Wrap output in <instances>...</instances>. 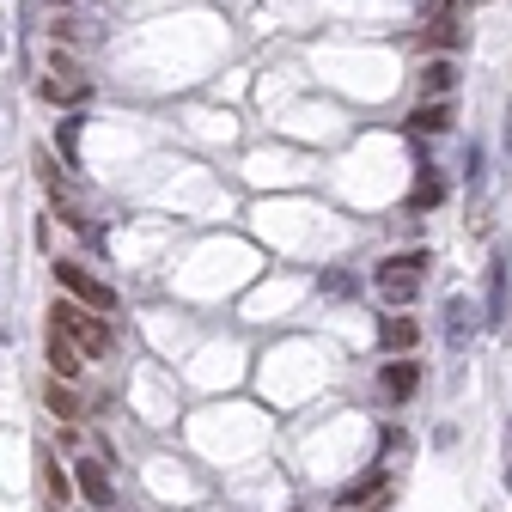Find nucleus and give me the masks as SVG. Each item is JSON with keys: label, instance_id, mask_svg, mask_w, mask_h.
I'll return each instance as SVG.
<instances>
[{"label": "nucleus", "instance_id": "15", "mask_svg": "<svg viewBox=\"0 0 512 512\" xmlns=\"http://www.w3.org/2000/svg\"><path fill=\"white\" fill-rule=\"evenodd\" d=\"M378 488H384V470H366V476H354V482L342 488V506H360V500L378 494Z\"/></svg>", "mask_w": 512, "mask_h": 512}, {"label": "nucleus", "instance_id": "13", "mask_svg": "<svg viewBox=\"0 0 512 512\" xmlns=\"http://www.w3.org/2000/svg\"><path fill=\"white\" fill-rule=\"evenodd\" d=\"M49 366H55L61 378H80V348H74L68 336H55V342H49Z\"/></svg>", "mask_w": 512, "mask_h": 512}, {"label": "nucleus", "instance_id": "16", "mask_svg": "<svg viewBox=\"0 0 512 512\" xmlns=\"http://www.w3.org/2000/svg\"><path fill=\"white\" fill-rule=\"evenodd\" d=\"M55 147H61V159H68V165H80V116H68V122L55 128Z\"/></svg>", "mask_w": 512, "mask_h": 512}, {"label": "nucleus", "instance_id": "18", "mask_svg": "<svg viewBox=\"0 0 512 512\" xmlns=\"http://www.w3.org/2000/svg\"><path fill=\"white\" fill-rule=\"evenodd\" d=\"M49 409H55V415H68V421L80 415V403H74V391H61V384H55V391H49Z\"/></svg>", "mask_w": 512, "mask_h": 512}, {"label": "nucleus", "instance_id": "14", "mask_svg": "<svg viewBox=\"0 0 512 512\" xmlns=\"http://www.w3.org/2000/svg\"><path fill=\"white\" fill-rule=\"evenodd\" d=\"M439 196H445L439 177H433V171H421V183L409 189V208H415V214H421V208H439Z\"/></svg>", "mask_w": 512, "mask_h": 512}, {"label": "nucleus", "instance_id": "11", "mask_svg": "<svg viewBox=\"0 0 512 512\" xmlns=\"http://www.w3.org/2000/svg\"><path fill=\"white\" fill-rule=\"evenodd\" d=\"M452 86H458V68H452V61H427V68H421V92H427V98H452Z\"/></svg>", "mask_w": 512, "mask_h": 512}, {"label": "nucleus", "instance_id": "7", "mask_svg": "<svg viewBox=\"0 0 512 512\" xmlns=\"http://www.w3.org/2000/svg\"><path fill=\"white\" fill-rule=\"evenodd\" d=\"M415 342H421V324H415V317H403V311L378 324V348H384V354H409Z\"/></svg>", "mask_w": 512, "mask_h": 512}, {"label": "nucleus", "instance_id": "10", "mask_svg": "<svg viewBox=\"0 0 512 512\" xmlns=\"http://www.w3.org/2000/svg\"><path fill=\"white\" fill-rule=\"evenodd\" d=\"M92 92V80H80V74H49L43 80V98H55V104H80Z\"/></svg>", "mask_w": 512, "mask_h": 512}, {"label": "nucleus", "instance_id": "9", "mask_svg": "<svg viewBox=\"0 0 512 512\" xmlns=\"http://www.w3.org/2000/svg\"><path fill=\"white\" fill-rule=\"evenodd\" d=\"M458 7H464V0H452V13H445L439 25H427V31H421V43H427V49H458V43H464V25H458Z\"/></svg>", "mask_w": 512, "mask_h": 512}, {"label": "nucleus", "instance_id": "3", "mask_svg": "<svg viewBox=\"0 0 512 512\" xmlns=\"http://www.w3.org/2000/svg\"><path fill=\"white\" fill-rule=\"evenodd\" d=\"M55 281L68 287V299H80V305H92V311H110V305H116V293H110L98 275H86L80 263H55Z\"/></svg>", "mask_w": 512, "mask_h": 512}, {"label": "nucleus", "instance_id": "19", "mask_svg": "<svg viewBox=\"0 0 512 512\" xmlns=\"http://www.w3.org/2000/svg\"><path fill=\"white\" fill-rule=\"evenodd\" d=\"M506 482H512V415H506Z\"/></svg>", "mask_w": 512, "mask_h": 512}, {"label": "nucleus", "instance_id": "8", "mask_svg": "<svg viewBox=\"0 0 512 512\" xmlns=\"http://www.w3.org/2000/svg\"><path fill=\"white\" fill-rule=\"evenodd\" d=\"M415 384H421V366L415 360H391V366H384V397H391V403H409L415 397Z\"/></svg>", "mask_w": 512, "mask_h": 512}, {"label": "nucleus", "instance_id": "5", "mask_svg": "<svg viewBox=\"0 0 512 512\" xmlns=\"http://www.w3.org/2000/svg\"><path fill=\"white\" fill-rule=\"evenodd\" d=\"M409 141H421V135H445V128H452V104H445V98H427V104H415L409 110Z\"/></svg>", "mask_w": 512, "mask_h": 512}, {"label": "nucleus", "instance_id": "6", "mask_svg": "<svg viewBox=\"0 0 512 512\" xmlns=\"http://www.w3.org/2000/svg\"><path fill=\"white\" fill-rule=\"evenodd\" d=\"M476 330H482V311H476V305H470V299L458 293L452 305H445V342H452V348H464V342H470Z\"/></svg>", "mask_w": 512, "mask_h": 512}, {"label": "nucleus", "instance_id": "4", "mask_svg": "<svg viewBox=\"0 0 512 512\" xmlns=\"http://www.w3.org/2000/svg\"><path fill=\"white\" fill-rule=\"evenodd\" d=\"M482 317H488V330L506 324V244H494V256H488V305H482Z\"/></svg>", "mask_w": 512, "mask_h": 512}, {"label": "nucleus", "instance_id": "2", "mask_svg": "<svg viewBox=\"0 0 512 512\" xmlns=\"http://www.w3.org/2000/svg\"><path fill=\"white\" fill-rule=\"evenodd\" d=\"M421 281H427V250H403V256H391V263L378 269V293L391 305H409L421 293Z\"/></svg>", "mask_w": 512, "mask_h": 512}, {"label": "nucleus", "instance_id": "1", "mask_svg": "<svg viewBox=\"0 0 512 512\" xmlns=\"http://www.w3.org/2000/svg\"><path fill=\"white\" fill-rule=\"evenodd\" d=\"M49 324H55L61 336H68L80 354H110V330L98 324V311H92V305L80 311V305L68 299V305H55V311H49Z\"/></svg>", "mask_w": 512, "mask_h": 512}, {"label": "nucleus", "instance_id": "17", "mask_svg": "<svg viewBox=\"0 0 512 512\" xmlns=\"http://www.w3.org/2000/svg\"><path fill=\"white\" fill-rule=\"evenodd\" d=\"M43 488H49L55 500H68V488H74V482H68V470H61V464H55L49 452H43Z\"/></svg>", "mask_w": 512, "mask_h": 512}, {"label": "nucleus", "instance_id": "12", "mask_svg": "<svg viewBox=\"0 0 512 512\" xmlns=\"http://www.w3.org/2000/svg\"><path fill=\"white\" fill-rule=\"evenodd\" d=\"M74 482H80V494H86L92 506H110V500H116V488H110V476H104L98 464H80V476H74Z\"/></svg>", "mask_w": 512, "mask_h": 512}]
</instances>
